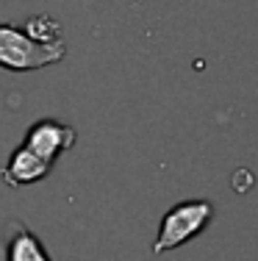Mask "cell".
Wrapping results in <instances>:
<instances>
[{
    "label": "cell",
    "instance_id": "1",
    "mask_svg": "<svg viewBox=\"0 0 258 261\" xmlns=\"http://www.w3.org/2000/svg\"><path fill=\"white\" fill-rule=\"evenodd\" d=\"M67 42H36L22 28L0 25V67L9 72H31L64 61Z\"/></svg>",
    "mask_w": 258,
    "mask_h": 261
},
{
    "label": "cell",
    "instance_id": "2",
    "mask_svg": "<svg viewBox=\"0 0 258 261\" xmlns=\"http://www.w3.org/2000/svg\"><path fill=\"white\" fill-rule=\"evenodd\" d=\"M211 217H214V206L208 200H186V203L172 206L161 217L158 236L153 242V253L161 256L167 250H175V247L186 245L189 239H194L197 233L206 231Z\"/></svg>",
    "mask_w": 258,
    "mask_h": 261
},
{
    "label": "cell",
    "instance_id": "3",
    "mask_svg": "<svg viewBox=\"0 0 258 261\" xmlns=\"http://www.w3.org/2000/svg\"><path fill=\"white\" fill-rule=\"evenodd\" d=\"M78 142V134L72 125L61 120H53V117H45V120H36L34 125L25 130V142L22 147H28L31 153H36L39 159H45L47 164H53L61 153H67L72 145Z\"/></svg>",
    "mask_w": 258,
    "mask_h": 261
},
{
    "label": "cell",
    "instance_id": "4",
    "mask_svg": "<svg viewBox=\"0 0 258 261\" xmlns=\"http://www.w3.org/2000/svg\"><path fill=\"white\" fill-rule=\"evenodd\" d=\"M3 242L6 261H53V256L42 245V239L20 220H9L3 225Z\"/></svg>",
    "mask_w": 258,
    "mask_h": 261
},
{
    "label": "cell",
    "instance_id": "5",
    "mask_svg": "<svg viewBox=\"0 0 258 261\" xmlns=\"http://www.w3.org/2000/svg\"><path fill=\"white\" fill-rule=\"evenodd\" d=\"M50 167L53 164H47L45 159H39L36 153H31L28 147L20 145L9 156L6 167L0 170V178H3V184L20 189V186H28V184H36V181H42V178H47Z\"/></svg>",
    "mask_w": 258,
    "mask_h": 261
},
{
    "label": "cell",
    "instance_id": "6",
    "mask_svg": "<svg viewBox=\"0 0 258 261\" xmlns=\"http://www.w3.org/2000/svg\"><path fill=\"white\" fill-rule=\"evenodd\" d=\"M22 31L36 42H59L61 39V25L53 20L50 14H36V17H28Z\"/></svg>",
    "mask_w": 258,
    "mask_h": 261
}]
</instances>
